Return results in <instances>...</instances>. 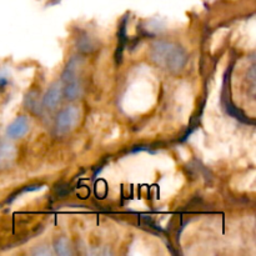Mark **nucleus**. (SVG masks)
<instances>
[{"mask_svg": "<svg viewBox=\"0 0 256 256\" xmlns=\"http://www.w3.org/2000/svg\"><path fill=\"white\" fill-rule=\"evenodd\" d=\"M149 55L158 66L172 72L182 70L188 60L186 52L182 46L164 40L152 42Z\"/></svg>", "mask_w": 256, "mask_h": 256, "instance_id": "obj_1", "label": "nucleus"}, {"mask_svg": "<svg viewBox=\"0 0 256 256\" xmlns=\"http://www.w3.org/2000/svg\"><path fill=\"white\" fill-rule=\"evenodd\" d=\"M78 122H79V110H78V108L74 106V105L64 108L59 112L56 122H55L56 132L59 135L68 134L76 126Z\"/></svg>", "mask_w": 256, "mask_h": 256, "instance_id": "obj_2", "label": "nucleus"}, {"mask_svg": "<svg viewBox=\"0 0 256 256\" xmlns=\"http://www.w3.org/2000/svg\"><path fill=\"white\" fill-rule=\"evenodd\" d=\"M62 98V82H54L52 86L48 89L45 95L42 96V104L44 109L52 110L60 104V100Z\"/></svg>", "mask_w": 256, "mask_h": 256, "instance_id": "obj_3", "label": "nucleus"}, {"mask_svg": "<svg viewBox=\"0 0 256 256\" xmlns=\"http://www.w3.org/2000/svg\"><path fill=\"white\" fill-rule=\"evenodd\" d=\"M28 132H29V120L25 115H20L19 118H16L6 129L8 136L12 139L24 136Z\"/></svg>", "mask_w": 256, "mask_h": 256, "instance_id": "obj_4", "label": "nucleus"}, {"mask_svg": "<svg viewBox=\"0 0 256 256\" xmlns=\"http://www.w3.org/2000/svg\"><path fill=\"white\" fill-rule=\"evenodd\" d=\"M16 158V149L12 144L6 142H0V170L6 169L14 162Z\"/></svg>", "mask_w": 256, "mask_h": 256, "instance_id": "obj_5", "label": "nucleus"}, {"mask_svg": "<svg viewBox=\"0 0 256 256\" xmlns=\"http://www.w3.org/2000/svg\"><path fill=\"white\" fill-rule=\"evenodd\" d=\"M82 82L78 80H72V82H66L62 86V95L66 98L68 100H75L78 98L82 96Z\"/></svg>", "mask_w": 256, "mask_h": 256, "instance_id": "obj_6", "label": "nucleus"}, {"mask_svg": "<svg viewBox=\"0 0 256 256\" xmlns=\"http://www.w3.org/2000/svg\"><path fill=\"white\" fill-rule=\"evenodd\" d=\"M25 108L29 109L32 114H42V110L44 109V108H42V102L38 99V92H30L25 95Z\"/></svg>", "mask_w": 256, "mask_h": 256, "instance_id": "obj_7", "label": "nucleus"}, {"mask_svg": "<svg viewBox=\"0 0 256 256\" xmlns=\"http://www.w3.org/2000/svg\"><path fill=\"white\" fill-rule=\"evenodd\" d=\"M54 249L58 255L66 256V255L72 254V246H70L69 240L65 239V238H60V239H58L56 242H55Z\"/></svg>", "mask_w": 256, "mask_h": 256, "instance_id": "obj_8", "label": "nucleus"}, {"mask_svg": "<svg viewBox=\"0 0 256 256\" xmlns=\"http://www.w3.org/2000/svg\"><path fill=\"white\" fill-rule=\"evenodd\" d=\"M8 85V79L5 76H0V89H4Z\"/></svg>", "mask_w": 256, "mask_h": 256, "instance_id": "obj_9", "label": "nucleus"}]
</instances>
